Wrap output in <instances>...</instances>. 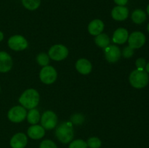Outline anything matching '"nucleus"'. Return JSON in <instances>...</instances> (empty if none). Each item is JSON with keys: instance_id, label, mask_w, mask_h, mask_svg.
Masks as SVG:
<instances>
[{"instance_id": "nucleus-34", "label": "nucleus", "mask_w": 149, "mask_h": 148, "mask_svg": "<svg viewBox=\"0 0 149 148\" xmlns=\"http://www.w3.org/2000/svg\"><path fill=\"white\" fill-rule=\"evenodd\" d=\"M0 90H1V88H0Z\"/></svg>"}, {"instance_id": "nucleus-12", "label": "nucleus", "mask_w": 149, "mask_h": 148, "mask_svg": "<svg viewBox=\"0 0 149 148\" xmlns=\"http://www.w3.org/2000/svg\"><path fill=\"white\" fill-rule=\"evenodd\" d=\"M12 148H25L28 144V138L25 133H17L10 139Z\"/></svg>"}, {"instance_id": "nucleus-10", "label": "nucleus", "mask_w": 149, "mask_h": 148, "mask_svg": "<svg viewBox=\"0 0 149 148\" xmlns=\"http://www.w3.org/2000/svg\"><path fill=\"white\" fill-rule=\"evenodd\" d=\"M105 57L109 62H116L121 57L120 49L116 45H109L104 49Z\"/></svg>"}, {"instance_id": "nucleus-5", "label": "nucleus", "mask_w": 149, "mask_h": 148, "mask_svg": "<svg viewBox=\"0 0 149 148\" xmlns=\"http://www.w3.org/2000/svg\"><path fill=\"white\" fill-rule=\"evenodd\" d=\"M27 115V111L23 106H15L9 110L7 117L13 123H20L25 120Z\"/></svg>"}, {"instance_id": "nucleus-17", "label": "nucleus", "mask_w": 149, "mask_h": 148, "mask_svg": "<svg viewBox=\"0 0 149 148\" xmlns=\"http://www.w3.org/2000/svg\"><path fill=\"white\" fill-rule=\"evenodd\" d=\"M28 136L32 139H40L45 136V129L42 126L32 125L28 129Z\"/></svg>"}, {"instance_id": "nucleus-28", "label": "nucleus", "mask_w": 149, "mask_h": 148, "mask_svg": "<svg viewBox=\"0 0 149 148\" xmlns=\"http://www.w3.org/2000/svg\"><path fill=\"white\" fill-rule=\"evenodd\" d=\"M71 120L76 124H79L84 120V117L81 114H76L71 117Z\"/></svg>"}, {"instance_id": "nucleus-31", "label": "nucleus", "mask_w": 149, "mask_h": 148, "mask_svg": "<svg viewBox=\"0 0 149 148\" xmlns=\"http://www.w3.org/2000/svg\"><path fill=\"white\" fill-rule=\"evenodd\" d=\"M146 72L148 73H149V62L146 65Z\"/></svg>"}, {"instance_id": "nucleus-20", "label": "nucleus", "mask_w": 149, "mask_h": 148, "mask_svg": "<svg viewBox=\"0 0 149 148\" xmlns=\"http://www.w3.org/2000/svg\"><path fill=\"white\" fill-rule=\"evenodd\" d=\"M95 42L98 46L105 49L110 44V39L106 33H100V34L96 36L95 39Z\"/></svg>"}, {"instance_id": "nucleus-7", "label": "nucleus", "mask_w": 149, "mask_h": 148, "mask_svg": "<svg viewBox=\"0 0 149 148\" xmlns=\"http://www.w3.org/2000/svg\"><path fill=\"white\" fill-rule=\"evenodd\" d=\"M58 123V117L54 112L47 110L45 112L41 118L42 126L47 130H51L55 128Z\"/></svg>"}, {"instance_id": "nucleus-19", "label": "nucleus", "mask_w": 149, "mask_h": 148, "mask_svg": "<svg viewBox=\"0 0 149 148\" xmlns=\"http://www.w3.org/2000/svg\"><path fill=\"white\" fill-rule=\"evenodd\" d=\"M26 118L29 123L32 125H36L40 120V113L39 110L36 109H31L28 113Z\"/></svg>"}, {"instance_id": "nucleus-18", "label": "nucleus", "mask_w": 149, "mask_h": 148, "mask_svg": "<svg viewBox=\"0 0 149 148\" xmlns=\"http://www.w3.org/2000/svg\"><path fill=\"white\" fill-rule=\"evenodd\" d=\"M132 20L136 24H141L146 20V14L141 9H137L132 13Z\"/></svg>"}, {"instance_id": "nucleus-8", "label": "nucleus", "mask_w": 149, "mask_h": 148, "mask_svg": "<svg viewBox=\"0 0 149 148\" xmlns=\"http://www.w3.org/2000/svg\"><path fill=\"white\" fill-rule=\"evenodd\" d=\"M8 46L14 51H22L28 47V41L23 36L15 35L11 36L8 40Z\"/></svg>"}, {"instance_id": "nucleus-11", "label": "nucleus", "mask_w": 149, "mask_h": 148, "mask_svg": "<svg viewBox=\"0 0 149 148\" xmlns=\"http://www.w3.org/2000/svg\"><path fill=\"white\" fill-rule=\"evenodd\" d=\"M13 59L8 53L0 51V72L7 73L13 67Z\"/></svg>"}, {"instance_id": "nucleus-13", "label": "nucleus", "mask_w": 149, "mask_h": 148, "mask_svg": "<svg viewBox=\"0 0 149 148\" xmlns=\"http://www.w3.org/2000/svg\"><path fill=\"white\" fill-rule=\"evenodd\" d=\"M129 15V10L125 6H116L111 10V17L117 21L126 20Z\"/></svg>"}, {"instance_id": "nucleus-30", "label": "nucleus", "mask_w": 149, "mask_h": 148, "mask_svg": "<svg viewBox=\"0 0 149 148\" xmlns=\"http://www.w3.org/2000/svg\"><path fill=\"white\" fill-rule=\"evenodd\" d=\"M4 39V33L1 31H0V42Z\"/></svg>"}, {"instance_id": "nucleus-24", "label": "nucleus", "mask_w": 149, "mask_h": 148, "mask_svg": "<svg viewBox=\"0 0 149 148\" xmlns=\"http://www.w3.org/2000/svg\"><path fill=\"white\" fill-rule=\"evenodd\" d=\"M68 148H87V145L82 139H76L70 143Z\"/></svg>"}, {"instance_id": "nucleus-14", "label": "nucleus", "mask_w": 149, "mask_h": 148, "mask_svg": "<svg viewBox=\"0 0 149 148\" xmlns=\"http://www.w3.org/2000/svg\"><path fill=\"white\" fill-rule=\"evenodd\" d=\"M129 33L127 29L119 28L114 31L113 35V41L117 44H123L128 40Z\"/></svg>"}, {"instance_id": "nucleus-9", "label": "nucleus", "mask_w": 149, "mask_h": 148, "mask_svg": "<svg viewBox=\"0 0 149 148\" xmlns=\"http://www.w3.org/2000/svg\"><path fill=\"white\" fill-rule=\"evenodd\" d=\"M127 41L132 49H139L145 44L146 36L142 32L135 31L130 35Z\"/></svg>"}, {"instance_id": "nucleus-16", "label": "nucleus", "mask_w": 149, "mask_h": 148, "mask_svg": "<svg viewBox=\"0 0 149 148\" xmlns=\"http://www.w3.org/2000/svg\"><path fill=\"white\" fill-rule=\"evenodd\" d=\"M104 29V23L101 20L95 19L92 20L88 26V31L93 36H97L102 33Z\"/></svg>"}, {"instance_id": "nucleus-29", "label": "nucleus", "mask_w": 149, "mask_h": 148, "mask_svg": "<svg viewBox=\"0 0 149 148\" xmlns=\"http://www.w3.org/2000/svg\"><path fill=\"white\" fill-rule=\"evenodd\" d=\"M118 6H125L128 2V0H113Z\"/></svg>"}, {"instance_id": "nucleus-22", "label": "nucleus", "mask_w": 149, "mask_h": 148, "mask_svg": "<svg viewBox=\"0 0 149 148\" xmlns=\"http://www.w3.org/2000/svg\"><path fill=\"white\" fill-rule=\"evenodd\" d=\"M36 61L41 66H47L49 64V57L46 53H40L36 57Z\"/></svg>"}, {"instance_id": "nucleus-2", "label": "nucleus", "mask_w": 149, "mask_h": 148, "mask_svg": "<svg viewBox=\"0 0 149 148\" xmlns=\"http://www.w3.org/2000/svg\"><path fill=\"white\" fill-rule=\"evenodd\" d=\"M57 139L63 144L69 143L74 138V128L71 122L65 121L61 123L55 131Z\"/></svg>"}, {"instance_id": "nucleus-33", "label": "nucleus", "mask_w": 149, "mask_h": 148, "mask_svg": "<svg viewBox=\"0 0 149 148\" xmlns=\"http://www.w3.org/2000/svg\"><path fill=\"white\" fill-rule=\"evenodd\" d=\"M147 29H148V33H149V23L148 24V27H147Z\"/></svg>"}, {"instance_id": "nucleus-25", "label": "nucleus", "mask_w": 149, "mask_h": 148, "mask_svg": "<svg viewBox=\"0 0 149 148\" xmlns=\"http://www.w3.org/2000/svg\"><path fill=\"white\" fill-rule=\"evenodd\" d=\"M39 148H58L56 144L52 140L45 139L40 143Z\"/></svg>"}, {"instance_id": "nucleus-21", "label": "nucleus", "mask_w": 149, "mask_h": 148, "mask_svg": "<svg viewBox=\"0 0 149 148\" xmlns=\"http://www.w3.org/2000/svg\"><path fill=\"white\" fill-rule=\"evenodd\" d=\"M22 4L29 10H36L41 4V0H21Z\"/></svg>"}, {"instance_id": "nucleus-26", "label": "nucleus", "mask_w": 149, "mask_h": 148, "mask_svg": "<svg viewBox=\"0 0 149 148\" xmlns=\"http://www.w3.org/2000/svg\"><path fill=\"white\" fill-rule=\"evenodd\" d=\"M134 51L133 49L130 47V46H126V47L124 48L123 52H122V55H123L124 57L125 58H130L133 55Z\"/></svg>"}, {"instance_id": "nucleus-1", "label": "nucleus", "mask_w": 149, "mask_h": 148, "mask_svg": "<svg viewBox=\"0 0 149 148\" xmlns=\"http://www.w3.org/2000/svg\"><path fill=\"white\" fill-rule=\"evenodd\" d=\"M19 102L26 109L35 108L39 102V94L36 89L26 90L19 98Z\"/></svg>"}, {"instance_id": "nucleus-32", "label": "nucleus", "mask_w": 149, "mask_h": 148, "mask_svg": "<svg viewBox=\"0 0 149 148\" xmlns=\"http://www.w3.org/2000/svg\"><path fill=\"white\" fill-rule=\"evenodd\" d=\"M147 12H148V15H149V4L148 5V7H147Z\"/></svg>"}, {"instance_id": "nucleus-23", "label": "nucleus", "mask_w": 149, "mask_h": 148, "mask_svg": "<svg viewBox=\"0 0 149 148\" xmlns=\"http://www.w3.org/2000/svg\"><path fill=\"white\" fill-rule=\"evenodd\" d=\"M101 141L99 138L93 136L89 138L87 142V147L90 148H100L101 147Z\"/></svg>"}, {"instance_id": "nucleus-6", "label": "nucleus", "mask_w": 149, "mask_h": 148, "mask_svg": "<svg viewBox=\"0 0 149 148\" xmlns=\"http://www.w3.org/2000/svg\"><path fill=\"white\" fill-rule=\"evenodd\" d=\"M58 77L57 71L50 65L43 67L39 73L40 80L45 84H51L55 82Z\"/></svg>"}, {"instance_id": "nucleus-27", "label": "nucleus", "mask_w": 149, "mask_h": 148, "mask_svg": "<svg viewBox=\"0 0 149 148\" xmlns=\"http://www.w3.org/2000/svg\"><path fill=\"white\" fill-rule=\"evenodd\" d=\"M135 65H136L137 68L138 70H144V68H146V59L142 57L138 58V59H137L136 62H135Z\"/></svg>"}, {"instance_id": "nucleus-15", "label": "nucleus", "mask_w": 149, "mask_h": 148, "mask_svg": "<svg viewBox=\"0 0 149 148\" xmlns=\"http://www.w3.org/2000/svg\"><path fill=\"white\" fill-rule=\"evenodd\" d=\"M76 68L77 71L82 75H87L92 71L93 65L88 59L81 58L76 62Z\"/></svg>"}, {"instance_id": "nucleus-3", "label": "nucleus", "mask_w": 149, "mask_h": 148, "mask_svg": "<svg viewBox=\"0 0 149 148\" xmlns=\"http://www.w3.org/2000/svg\"><path fill=\"white\" fill-rule=\"evenodd\" d=\"M129 79L132 86L136 89H142L148 84L149 76L148 73L144 70L136 69L131 73Z\"/></svg>"}, {"instance_id": "nucleus-4", "label": "nucleus", "mask_w": 149, "mask_h": 148, "mask_svg": "<svg viewBox=\"0 0 149 148\" xmlns=\"http://www.w3.org/2000/svg\"><path fill=\"white\" fill-rule=\"evenodd\" d=\"M48 55L53 60L61 61L68 57V49L63 44H55L49 49Z\"/></svg>"}]
</instances>
